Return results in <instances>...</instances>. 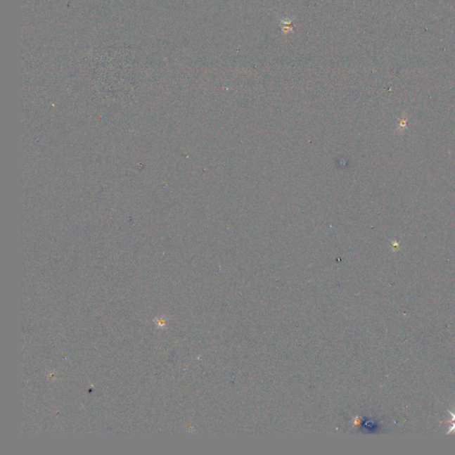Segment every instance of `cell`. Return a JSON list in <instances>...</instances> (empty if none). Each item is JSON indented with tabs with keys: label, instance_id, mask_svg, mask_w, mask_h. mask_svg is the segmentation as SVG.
Wrapping results in <instances>:
<instances>
[{
	"label": "cell",
	"instance_id": "6da1fadb",
	"mask_svg": "<svg viewBox=\"0 0 455 455\" xmlns=\"http://www.w3.org/2000/svg\"><path fill=\"white\" fill-rule=\"evenodd\" d=\"M448 412H449L451 416H453V419H451V421H453V426L451 427V429L448 430L447 432V434H450L451 432H455V412H450V411H448Z\"/></svg>",
	"mask_w": 455,
	"mask_h": 455
}]
</instances>
